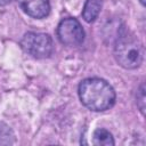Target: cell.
<instances>
[{"label":"cell","instance_id":"1","mask_svg":"<svg viewBox=\"0 0 146 146\" xmlns=\"http://www.w3.org/2000/svg\"><path fill=\"white\" fill-rule=\"evenodd\" d=\"M79 97L86 107L96 112L106 111L115 103V91L113 87L99 78L83 80L79 86Z\"/></svg>","mask_w":146,"mask_h":146},{"label":"cell","instance_id":"2","mask_svg":"<svg viewBox=\"0 0 146 146\" xmlns=\"http://www.w3.org/2000/svg\"><path fill=\"white\" fill-rule=\"evenodd\" d=\"M114 56L119 65L131 70L138 67L141 64L144 50L138 39L133 34L124 31L117 36L115 41Z\"/></svg>","mask_w":146,"mask_h":146},{"label":"cell","instance_id":"3","mask_svg":"<svg viewBox=\"0 0 146 146\" xmlns=\"http://www.w3.org/2000/svg\"><path fill=\"white\" fill-rule=\"evenodd\" d=\"M21 46L25 52L35 58H47L54 49L51 38L40 32H27L24 34L21 40Z\"/></svg>","mask_w":146,"mask_h":146},{"label":"cell","instance_id":"4","mask_svg":"<svg viewBox=\"0 0 146 146\" xmlns=\"http://www.w3.org/2000/svg\"><path fill=\"white\" fill-rule=\"evenodd\" d=\"M57 36L63 44L75 47L83 42L84 31L78 19L68 17L62 19L60 23L58 24Z\"/></svg>","mask_w":146,"mask_h":146},{"label":"cell","instance_id":"5","mask_svg":"<svg viewBox=\"0 0 146 146\" xmlns=\"http://www.w3.org/2000/svg\"><path fill=\"white\" fill-rule=\"evenodd\" d=\"M25 14L33 18H43L49 15V0H17Z\"/></svg>","mask_w":146,"mask_h":146},{"label":"cell","instance_id":"6","mask_svg":"<svg viewBox=\"0 0 146 146\" xmlns=\"http://www.w3.org/2000/svg\"><path fill=\"white\" fill-rule=\"evenodd\" d=\"M102 5V0H87L82 10V17L84 18V21L88 23L94 22L100 13Z\"/></svg>","mask_w":146,"mask_h":146},{"label":"cell","instance_id":"7","mask_svg":"<svg viewBox=\"0 0 146 146\" xmlns=\"http://www.w3.org/2000/svg\"><path fill=\"white\" fill-rule=\"evenodd\" d=\"M92 144L110 146V145H114V139H113V136H112V133L110 131H107L106 129L99 128V129H96L94 131Z\"/></svg>","mask_w":146,"mask_h":146},{"label":"cell","instance_id":"8","mask_svg":"<svg viewBox=\"0 0 146 146\" xmlns=\"http://www.w3.org/2000/svg\"><path fill=\"white\" fill-rule=\"evenodd\" d=\"M14 143V133L11 131V129L0 122V145H9Z\"/></svg>","mask_w":146,"mask_h":146},{"label":"cell","instance_id":"9","mask_svg":"<svg viewBox=\"0 0 146 146\" xmlns=\"http://www.w3.org/2000/svg\"><path fill=\"white\" fill-rule=\"evenodd\" d=\"M137 106L139 107L140 112L145 113V86L144 83L140 86V88L137 91Z\"/></svg>","mask_w":146,"mask_h":146},{"label":"cell","instance_id":"10","mask_svg":"<svg viewBox=\"0 0 146 146\" xmlns=\"http://www.w3.org/2000/svg\"><path fill=\"white\" fill-rule=\"evenodd\" d=\"M11 0H0V6H5L7 3H9Z\"/></svg>","mask_w":146,"mask_h":146},{"label":"cell","instance_id":"11","mask_svg":"<svg viewBox=\"0 0 146 146\" xmlns=\"http://www.w3.org/2000/svg\"><path fill=\"white\" fill-rule=\"evenodd\" d=\"M140 2H141L143 6H145V0H140Z\"/></svg>","mask_w":146,"mask_h":146}]
</instances>
